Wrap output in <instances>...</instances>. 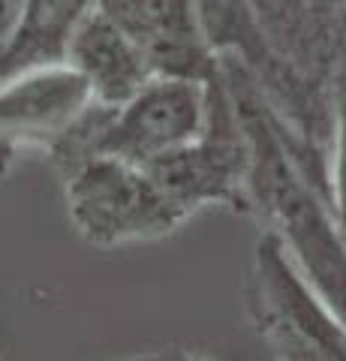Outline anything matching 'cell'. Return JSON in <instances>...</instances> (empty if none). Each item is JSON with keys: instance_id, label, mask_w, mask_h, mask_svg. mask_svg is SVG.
<instances>
[{"instance_id": "obj_1", "label": "cell", "mask_w": 346, "mask_h": 361, "mask_svg": "<svg viewBox=\"0 0 346 361\" xmlns=\"http://www.w3.org/2000/svg\"><path fill=\"white\" fill-rule=\"evenodd\" d=\"M220 73L250 142V217L283 241L301 277L346 325V241L331 205L298 172L253 78L229 58H220Z\"/></svg>"}, {"instance_id": "obj_2", "label": "cell", "mask_w": 346, "mask_h": 361, "mask_svg": "<svg viewBox=\"0 0 346 361\" xmlns=\"http://www.w3.org/2000/svg\"><path fill=\"white\" fill-rule=\"evenodd\" d=\"M208 127V82L184 75H154L124 106L91 103L82 118L51 145L49 157L61 175L87 160L115 157L151 166L202 139Z\"/></svg>"}, {"instance_id": "obj_3", "label": "cell", "mask_w": 346, "mask_h": 361, "mask_svg": "<svg viewBox=\"0 0 346 361\" xmlns=\"http://www.w3.org/2000/svg\"><path fill=\"white\" fill-rule=\"evenodd\" d=\"M144 169L184 217H193L205 205H229L250 217V142L220 66L208 78V127L202 139Z\"/></svg>"}, {"instance_id": "obj_4", "label": "cell", "mask_w": 346, "mask_h": 361, "mask_svg": "<svg viewBox=\"0 0 346 361\" xmlns=\"http://www.w3.org/2000/svg\"><path fill=\"white\" fill-rule=\"evenodd\" d=\"M66 180V211L87 244L121 247L172 235L187 217L163 196L144 166L97 157L73 169Z\"/></svg>"}, {"instance_id": "obj_5", "label": "cell", "mask_w": 346, "mask_h": 361, "mask_svg": "<svg viewBox=\"0 0 346 361\" xmlns=\"http://www.w3.org/2000/svg\"><path fill=\"white\" fill-rule=\"evenodd\" d=\"M244 6L268 49L334 97L346 75V0H244Z\"/></svg>"}, {"instance_id": "obj_6", "label": "cell", "mask_w": 346, "mask_h": 361, "mask_svg": "<svg viewBox=\"0 0 346 361\" xmlns=\"http://www.w3.org/2000/svg\"><path fill=\"white\" fill-rule=\"evenodd\" d=\"M91 103V87L66 61L0 82V175L21 148L49 154Z\"/></svg>"}, {"instance_id": "obj_7", "label": "cell", "mask_w": 346, "mask_h": 361, "mask_svg": "<svg viewBox=\"0 0 346 361\" xmlns=\"http://www.w3.org/2000/svg\"><path fill=\"white\" fill-rule=\"evenodd\" d=\"M97 13L148 54L157 75L208 82L220 58L208 42L199 0H99Z\"/></svg>"}, {"instance_id": "obj_8", "label": "cell", "mask_w": 346, "mask_h": 361, "mask_svg": "<svg viewBox=\"0 0 346 361\" xmlns=\"http://www.w3.org/2000/svg\"><path fill=\"white\" fill-rule=\"evenodd\" d=\"M63 61L85 78L94 103L111 109L124 106L157 75L148 54L103 13H91L82 21Z\"/></svg>"}, {"instance_id": "obj_9", "label": "cell", "mask_w": 346, "mask_h": 361, "mask_svg": "<svg viewBox=\"0 0 346 361\" xmlns=\"http://www.w3.org/2000/svg\"><path fill=\"white\" fill-rule=\"evenodd\" d=\"M99 0H27L25 25H21L13 49L0 61V82L33 66L63 63L73 33L82 21L97 13Z\"/></svg>"}, {"instance_id": "obj_10", "label": "cell", "mask_w": 346, "mask_h": 361, "mask_svg": "<svg viewBox=\"0 0 346 361\" xmlns=\"http://www.w3.org/2000/svg\"><path fill=\"white\" fill-rule=\"evenodd\" d=\"M331 214L346 241V75L334 87V151H331Z\"/></svg>"}, {"instance_id": "obj_11", "label": "cell", "mask_w": 346, "mask_h": 361, "mask_svg": "<svg viewBox=\"0 0 346 361\" xmlns=\"http://www.w3.org/2000/svg\"><path fill=\"white\" fill-rule=\"evenodd\" d=\"M25 6L27 0H0V61L9 54L21 25H25Z\"/></svg>"}, {"instance_id": "obj_12", "label": "cell", "mask_w": 346, "mask_h": 361, "mask_svg": "<svg viewBox=\"0 0 346 361\" xmlns=\"http://www.w3.org/2000/svg\"><path fill=\"white\" fill-rule=\"evenodd\" d=\"M178 361H208V358L199 355V353H187V349H178Z\"/></svg>"}]
</instances>
